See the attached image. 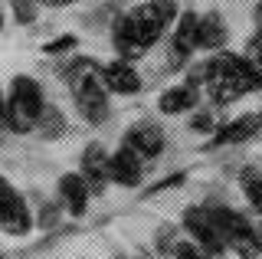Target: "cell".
I'll use <instances>...</instances> for the list:
<instances>
[{
    "label": "cell",
    "instance_id": "6da1fadb",
    "mask_svg": "<svg viewBox=\"0 0 262 259\" xmlns=\"http://www.w3.org/2000/svg\"><path fill=\"white\" fill-rule=\"evenodd\" d=\"M180 10L174 0H144V4L131 7L128 13H121L112 27V46L118 53V59L138 62L141 56L151 53L154 43H161L164 33L177 23Z\"/></svg>",
    "mask_w": 262,
    "mask_h": 259
},
{
    "label": "cell",
    "instance_id": "7a4b0ae2",
    "mask_svg": "<svg viewBox=\"0 0 262 259\" xmlns=\"http://www.w3.org/2000/svg\"><path fill=\"white\" fill-rule=\"evenodd\" d=\"M203 82V92L216 105H229L236 99H246L249 92L262 89V69L246 53H216L203 66H196L190 76V85Z\"/></svg>",
    "mask_w": 262,
    "mask_h": 259
},
{
    "label": "cell",
    "instance_id": "3957f363",
    "mask_svg": "<svg viewBox=\"0 0 262 259\" xmlns=\"http://www.w3.org/2000/svg\"><path fill=\"white\" fill-rule=\"evenodd\" d=\"M66 82H69L72 102H76L79 115L89 125H102L108 118V89L102 82V62L92 56H79L66 66Z\"/></svg>",
    "mask_w": 262,
    "mask_h": 259
},
{
    "label": "cell",
    "instance_id": "277c9868",
    "mask_svg": "<svg viewBox=\"0 0 262 259\" xmlns=\"http://www.w3.org/2000/svg\"><path fill=\"white\" fill-rule=\"evenodd\" d=\"M43 112H46L43 85L33 76H13L7 85V128L13 135L36 132Z\"/></svg>",
    "mask_w": 262,
    "mask_h": 259
},
{
    "label": "cell",
    "instance_id": "5b68a950",
    "mask_svg": "<svg viewBox=\"0 0 262 259\" xmlns=\"http://www.w3.org/2000/svg\"><path fill=\"white\" fill-rule=\"evenodd\" d=\"M207 213H210L213 226H216V233L223 236L226 249H233L239 259H259L262 256V243H259L256 226L246 220L239 210L223 207V204H207Z\"/></svg>",
    "mask_w": 262,
    "mask_h": 259
},
{
    "label": "cell",
    "instance_id": "8992f818",
    "mask_svg": "<svg viewBox=\"0 0 262 259\" xmlns=\"http://www.w3.org/2000/svg\"><path fill=\"white\" fill-rule=\"evenodd\" d=\"M33 226L36 223H33V210L27 204V197L0 174V233L23 240L33 233Z\"/></svg>",
    "mask_w": 262,
    "mask_h": 259
},
{
    "label": "cell",
    "instance_id": "52a82bcc",
    "mask_svg": "<svg viewBox=\"0 0 262 259\" xmlns=\"http://www.w3.org/2000/svg\"><path fill=\"white\" fill-rule=\"evenodd\" d=\"M184 230H187V236H190V243H196L207 256H220L226 249V243L216 233L207 207H187L184 210Z\"/></svg>",
    "mask_w": 262,
    "mask_h": 259
},
{
    "label": "cell",
    "instance_id": "ba28073f",
    "mask_svg": "<svg viewBox=\"0 0 262 259\" xmlns=\"http://www.w3.org/2000/svg\"><path fill=\"white\" fill-rule=\"evenodd\" d=\"M121 148L135 151L141 161H154L164 155V148H167V138H164V132L154 121H135V125L125 132V138H121Z\"/></svg>",
    "mask_w": 262,
    "mask_h": 259
},
{
    "label": "cell",
    "instance_id": "9c48e42d",
    "mask_svg": "<svg viewBox=\"0 0 262 259\" xmlns=\"http://www.w3.org/2000/svg\"><path fill=\"white\" fill-rule=\"evenodd\" d=\"M102 82L108 92L115 95H138L144 89V79L141 72L135 69V62H125V59H108L102 62Z\"/></svg>",
    "mask_w": 262,
    "mask_h": 259
},
{
    "label": "cell",
    "instance_id": "30bf717a",
    "mask_svg": "<svg viewBox=\"0 0 262 259\" xmlns=\"http://www.w3.org/2000/svg\"><path fill=\"white\" fill-rule=\"evenodd\" d=\"M108 151H105L102 141H89L85 151H82V181H85L89 193H105V184H108Z\"/></svg>",
    "mask_w": 262,
    "mask_h": 259
},
{
    "label": "cell",
    "instance_id": "8fae6325",
    "mask_svg": "<svg viewBox=\"0 0 262 259\" xmlns=\"http://www.w3.org/2000/svg\"><path fill=\"white\" fill-rule=\"evenodd\" d=\"M262 132V112H246V115H236L229 118L223 128L210 138L207 148H223V144H243V141H252L256 135Z\"/></svg>",
    "mask_w": 262,
    "mask_h": 259
},
{
    "label": "cell",
    "instance_id": "7c38bea8",
    "mask_svg": "<svg viewBox=\"0 0 262 259\" xmlns=\"http://www.w3.org/2000/svg\"><path fill=\"white\" fill-rule=\"evenodd\" d=\"M108 181L118 184V187H141L144 181V161L128 148L112 151L108 158Z\"/></svg>",
    "mask_w": 262,
    "mask_h": 259
},
{
    "label": "cell",
    "instance_id": "4fadbf2b",
    "mask_svg": "<svg viewBox=\"0 0 262 259\" xmlns=\"http://www.w3.org/2000/svg\"><path fill=\"white\" fill-rule=\"evenodd\" d=\"M196 20H200V13L184 10L174 23V36H170V62H174V66L187 62L190 53L196 50Z\"/></svg>",
    "mask_w": 262,
    "mask_h": 259
},
{
    "label": "cell",
    "instance_id": "5bb4252c",
    "mask_svg": "<svg viewBox=\"0 0 262 259\" xmlns=\"http://www.w3.org/2000/svg\"><path fill=\"white\" fill-rule=\"evenodd\" d=\"M56 193H59L62 207L69 210L72 217H85V213H89V200H92V193H89L85 181H82V174H76V171L62 174L59 181H56Z\"/></svg>",
    "mask_w": 262,
    "mask_h": 259
},
{
    "label": "cell",
    "instance_id": "9a60e30c",
    "mask_svg": "<svg viewBox=\"0 0 262 259\" xmlns=\"http://www.w3.org/2000/svg\"><path fill=\"white\" fill-rule=\"evenodd\" d=\"M226 39H229L226 20L220 13H200V20H196V50L216 56V53H223Z\"/></svg>",
    "mask_w": 262,
    "mask_h": 259
},
{
    "label": "cell",
    "instance_id": "2e32d148",
    "mask_svg": "<svg viewBox=\"0 0 262 259\" xmlns=\"http://www.w3.org/2000/svg\"><path fill=\"white\" fill-rule=\"evenodd\" d=\"M196 102H200V92H196V85L180 82V85L164 89L161 99H158V109H161V115H184V112L196 109Z\"/></svg>",
    "mask_w": 262,
    "mask_h": 259
},
{
    "label": "cell",
    "instance_id": "e0dca14e",
    "mask_svg": "<svg viewBox=\"0 0 262 259\" xmlns=\"http://www.w3.org/2000/svg\"><path fill=\"white\" fill-rule=\"evenodd\" d=\"M239 187L246 193V200H249V204L262 213V174L252 171V167H246V171L239 174Z\"/></svg>",
    "mask_w": 262,
    "mask_h": 259
},
{
    "label": "cell",
    "instance_id": "ac0fdd59",
    "mask_svg": "<svg viewBox=\"0 0 262 259\" xmlns=\"http://www.w3.org/2000/svg\"><path fill=\"white\" fill-rule=\"evenodd\" d=\"M36 132H43L46 138H49V135H62V132H66L62 112H59V109H49V105H46V112H43V118H39V128H36Z\"/></svg>",
    "mask_w": 262,
    "mask_h": 259
},
{
    "label": "cell",
    "instance_id": "d6986e66",
    "mask_svg": "<svg viewBox=\"0 0 262 259\" xmlns=\"http://www.w3.org/2000/svg\"><path fill=\"white\" fill-rule=\"evenodd\" d=\"M170 259H213V256H207L196 243H190V240H177L174 246H170Z\"/></svg>",
    "mask_w": 262,
    "mask_h": 259
},
{
    "label": "cell",
    "instance_id": "ffe728a7",
    "mask_svg": "<svg viewBox=\"0 0 262 259\" xmlns=\"http://www.w3.org/2000/svg\"><path fill=\"white\" fill-rule=\"evenodd\" d=\"M76 43H79V36L62 33V36H56V39H49V43H43V53H46V56H59V53L76 50Z\"/></svg>",
    "mask_w": 262,
    "mask_h": 259
},
{
    "label": "cell",
    "instance_id": "44dd1931",
    "mask_svg": "<svg viewBox=\"0 0 262 259\" xmlns=\"http://www.w3.org/2000/svg\"><path fill=\"white\" fill-rule=\"evenodd\" d=\"M10 7H13L16 23H23V27L36 20V0H10Z\"/></svg>",
    "mask_w": 262,
    "mask_h": 259
},
{
    "label": "cell",
    "instance_id": "7402d4cb",
    "mask_svg": "<svg viewBox=\"0 0 262 259\" xmlns=\"http://www.w3.org/2000/svg\"><path fill=\"white\" fill-rule=\"evenodd\" d=\"M190 128H193V132H200V135H210L213 128H216V121H213L210 112H196L193 121H190Z\"/></svg>",
    "mask_w": 262,
    "mask_h": 259
},
{
    "label": "cell",
    "instance_id": "603a6c76",
    "mask_svg": "<svg viewBox=\"0 0 262 259\" xmlns=\"http://www.w3.org/2000/svg\"><path fill=\"white\" fill-rule=\"evenodd\" d=\"M180 181H184V174H174V177H167V181H158V184H154V187L147 190V193H161V190L174 187V184H180Z\"/></svg>",
    "mask_w": 262,
    "mask_h": 259
},
{
    "label": "cell",
    "instance_id": "cb8c5ba5",
    "mask_svg": "<svg viewBox=\"0 0 262 259\" xmlns=\"http://www.w3.org/2000/svg\"><path fill=\"white\" fill-rule=\"evenodd\" d=\"M76 0H36V7H49V10H59V7H72Z\"/></svg>",
    "mask_w": 262,
    "mask_h": 259
},
{
    "label": "cell",
    "instance_id": "d4e9b609",
    "mask_svg": "<svg viewBox=\"0 0 262 259\" xmlns=\"http://www.w3.org/2000/svg\"><path fill=\"white\" fill-rule=\"evenodd\" d=\"M252 17H256V39H262V0L256 4V10H252Z\"/></svg>",
    "mask_w": 262,
    "mask_h": 259
},
{
    "label": "cell",
    "instance_id": "484cf974",
    "mask_svg": "<svg viewBox=\"0 0 262 259\" xmlns=\"http://www.w3.org/2000/svg\"><path fill=\"white\" fill-rule=\"evenodd\" d=\"M0 128H7V92L0 89Z\"/></svg>",
    "mask_w": 262,
    "mask_h": 259
},
{
    "label": "cell",
    "instance_id": "4316f807",
    "mask_svg": "<svg viewBox=\"0 0 262 259\" xmlns=\"http://www.w3.org/2000/svg\"><path fill=\"white\" fill-rule=\"evenodd\" d=\"M0 30H4V0H0Z\"/></svg>",
    "mask_w": 262,
    "mask_h": 259
}]
</instances>
